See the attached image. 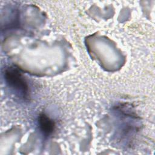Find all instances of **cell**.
I'll use <instances>...</instances> for the list:
<instances>
[{
  "label": "cell",
  "mask_w": 155,
  "mask_h": 155,
  "mask_svg": "<svg viewBox=\"0 0 155 155\" xmlns=\"http://www.w3.org/2000/svg\"><path fill=\"white\" fill-rule=\"evenodd\" d=\"M39 128L45 136H50L54 130V123L46 114H41L38 117Z\"/></svg>",
  "instance_id": "obj_2"
},
{
  "label": "cell",
  "mask_w": 155,
  "mask_h": 155,
  "mask_svg": "<svg viewBox=\"0 0 155 155\" xmlns=\"http://www.w3.org/2000/svg\"><path fill=\"white\" fill-rule=\"evenodd\" d=\"M4 79L8 87L18 96L25 98L28 94L27 82L17 68L10 67L4 71Z\"/></svg>",
  "instance_id": "obj_1"
}]
</instances>
